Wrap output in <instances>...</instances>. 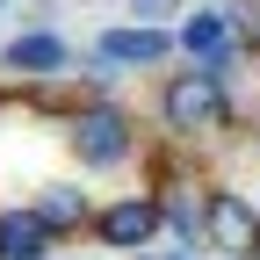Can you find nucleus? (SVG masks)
Segmentation results:
<instances>
[{
  "instance_id": "ddd939ff",
  "label": "nucleus",
  "mask_w": 260,
  "mask_h": 260,
  "mask_svg": "<svg viewBox=\"0 0 260 260\" xmlns=\"http://www.w3.org/2000/svg\"><path fill=\"white\" fill-rule=\"evenodd\" d=\"M0 15H8V0H0Z\"/></svg>"
},
{
  "instance_id": "f03ea898",
  "label": "nucleus",
  "mask_w": 260,
  "mask_h": 260,
  "mask_svg": "<svg viewBox=\"0 0 260 260\" xmlns=\"http://www.w3.org/2000/svg\"><path fill=\"white\" fill-rule=\"evenodd\" d=\"M65 138H73V159H80L87 174H109V167H123V159L138 152V123H130L116 102H94V109L73 116Z\"/></svg>"
},
{
  "instance_id": "f257e3e1",
  "label": "nucleus",
  "mask_w": 260,
  "mask_h": 260,
  "mask_svg": "<svg viewBox=\"0 0 260 260\" xmlns=\"http://www.w3.org/2000/svg\"><path fill=\"white\" fill-rule=\"evenodd\" d=\"M159 123H167L174 138H203V130H224V123H232V102H224V73H210V65L167 73V87H159Z\"/></svg>"
},
{
  "instance_id": "9d476101",
  "label": "nucleus",
  "mask_w": 260,
  "mask_h": 260,
  "mask_svg": "<svg viewBox=\"0 0 260 260\" xmlns=\"http://www.w3.org/2000/svg\"><path fill=\"white\" fill-rule=\"evenodd\" d=\"M159 210H167V224H174V239L195 253V239H203V203H195V195H181V188H167L159 195Z\"/></svg>"
},
{
  "instance_id": "f8f14e48",
  "label": "nucleus",
  "mask_w": 260,
  "mask_h": 260,
  "mask_svg": "<svg viewBox=\"0 0 260 260\" xmlns=\"http://www.w3.org/2000/svg\"><path fill=\"white\" fill-rule=\"evenodd\" d=\"M138 260H195V253H188V246H181V253H138Z\"/></svg>"
},
{
  "instance_id": "423d86ee",
  "label": "nucleus",
  "mask_w": 260,
  "mask_h": 260,
  "mask_svg": "<svg viewBox=\"0 0 260 260\" xmlns=\"http://www.w3.org/2000/svg\"><path fill=\"white\" fill-rule=\"evenodd\" d=\"M181 58L188 65H210V73H224L232 80V22H224L217 8H195V15H181Z\"/></svg>"
},
{
  "instance_id": "0eeeda50",
  "label": "nucleus",
  "mask_w": 260,
  "mask_h": 260,
  "mask_svg": "<svg viewBox=\"0 0 260 260\" xmlns=\"http://www.w3.org/2000/svg\"><path fill=\"white\" fill-rule=\"evenodd\" d=\"M0 65H8V73H65V65H73V44L51 37V29H22V37L0 51Z\"/></svg>"
},
{
  "instance_id": "6e6552de",
  "label": "nucleus",
  "mask_w": 260,
  "mask_h": 260,
  "mask_svg": "<svg viewBox=\"0 0 260 260\" xmlns=\"http://www.w3.org/2000/svg\"><path fill=\"white\" fill-rule=\"evenodd\" d=\"M51 224L37 217V210H8L0 217V260H51Z\"/></svg>"
},
{
  "instance_id": "39448f33",
  "label": "nucleus",
  "mask_w": 260,
  "mask_h": 260,
  "mask_svg": "<svg viewBox=\"0 0 260 260\" xmlns=\"http://www.w3.org/2000/svg\"><path fill=\"white\" fill-rule=\"evenodd\" d=\"M181 51L174 29H152V22H123V29H102L94 37V58L102 65H123V73H138V65H167Z\"/></svg>"
},
{
  "instance_id": "9b49d317",
  "label": "nucleus",
  "mask_w": 260,
  "mask_h": 260,
  "mask_svg": "<svg viewBox=\"0 0 260 260\" xmlns=\"http://www.w3.org/2000/svg\"><path fill=\"white\" fill-rule=\"evenodd\" d=\"M130 8V22H152V29H174L181 15H188V0H123Z\"/></svg>"
},
{
  "instance_id": "1a4fd4ad",
  "label": "nucleus",
  "mask_w": 260,
  "mask_h": 260,
  "mask_svg": "<svg viewBox=\"0 0 260 260\" xmlns=\"http://www.w3.org/2000/svg\"><path fill=\"white\" fill-rule=\"evenodd\" d=\"M29 210H37L44 224H51V232H80V224L94 217V203H87V188H73V181H51L44 195H37V203H29Z\"/></svg>"
},
{
  "instance_id": "20e7f679",
  "label": "nucleus",
  "mask_w": 260,
  "mask_h": 260,
  "mask_svg": "<svg viewBox=\"0 0 260 260\" xmlns=\"http://www.w3.org/2000/svg\"><path fill=\"white\" fill-rule=\"evenodd\" d=\"M159 224H167L159 195H123V203L94 210V232H102V246H116V253H152Z\"/></svg>"
},
{
  "instance_id": "7ed1b4c3",
  "label": "nucleus",
  "mask_w": 260,
  "mask_h": 260,
  "mask_svg": "<svg viewBox=\"0 0 260 260\" xmlns=\"http://www.w3.org/2000/svg\"><path fill=\"white\" fill-rule=\"evenodd\" d=\"M203 246H217L224 260H260V210L239 188H210L203 195Z\"/></svg>"
}]
</instances>
